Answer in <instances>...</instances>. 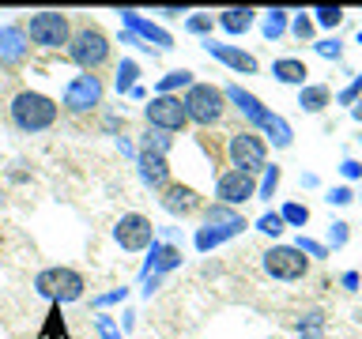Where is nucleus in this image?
Masks as SVG:
<instances>
[{
	"label": "nucleus",
	"mask_w": 362,
	"mask_h": 339,
	"mask_svg": "<svg viewBox=\"0 0 362 339\" xmlns=\"http://www.w3.org/2000/svg\"><path fill=\"white\" fill-rule=\"evenodd\" d=\"M8 117L19 132L38 136V132H49L57 124L61 106H57L49 95H42V90H19V95L11 98V106H8Z\"/></svg>",
	"instance_id": "obj_1"
},
{
	"label": "nucleus",
	"mask_w": 362,
	"mask_h": 339,
	"mask_svg": "<svg viewBox=\"0 0 362 339\" xmlns=\"http://www.w3.org/2000/svg\"><path fill=\"white\" fill-rule=\"evenodd\" d=\"M34 290H38L49 305H68V302L83 298L87 279L79 275L76 268H45V271H38V279H34Z\"/></svg>",
	"instance_id": "obj_2"
},
{
	"label": "nucleus",
	"mask_w": 362,
	"mask_h": 339,
	"mask_svg": "<svg viewBox=\"0 0 362 339\" xmlns=\"http://www.w3.org/2000/svg\"><path fill=\"white\" fill-rule=\"evenodd\" d=\"M181 106H185V117H189L192 124L211 129V124L223 121L226 98H223V87H215V83H192V87L185 90V98H181Z\"/></svg>",
	"instance_id": "obj_3"
},
{
	"label": "nucleus",
	"mask_w": 362,
	"mask_h": 339,
	"mask_svg": "<svg viewBox=\"0 0 362 339\" xmlns=\"http://www.w3.org/2000/svg\"><path fill=\"white\" fill-rule=\"evenodd\" d=\"M68 61H72L79 72H98V68L110 61V38L98 27H79L72 38H68Z\"/></svg>",
	"instance_id": "obj_4"
},
{
	"label": "nucleus",
	"mask_w": 362,
	"mask_h": 339,
	"mask_svg": "<svg viewBox=\"0 0 362 339\" xmlns=\"http://www.w3.org/2000/svg\"><path fill=\"white\" fill-rule=\"evenodd\" d=\"M242 230H245V215H238L234 208H223V203H211V208L204 211V226L197 230V249L208 253V249L223 245L226 237H234Z\"/></svg>",
	"instance_id": "obj_5"
},
{
	"label": "nucleus",
	"mask_w": 362,
	"mask_h": 339,
	"mask_svg": "<svg viewBox=\"0 0 362 339\" xmlns=\"http://www.w3.org/2000/svg\"><path fill=\"white\" fill-rule=\"evenodd\" d=\"M23 34H27V42L42 45V49H61L72 38V19L64 11H34L23 23Z\"/></svg>",
	"instance_id": "obj_6"
},
{
	"label": "nucleus",
	"mask_w": 362,
	"mask_h": 339,
	"mask_svg": "<svg viewBox=\"0 0 362 339\" xmlns=\"http://www.w3.org/2000/svg\"><path fill=\"white\" fill-rule=\"evenodd\" d=\"M226 155H230V166L242 170V174H257V170L268 166V140L249 129H238L230 140H226Z\"/></svg>",
	"instance_id": "obj_7"
},
{
	"label": "nucleus",
	"mask_w": 362,
	"mask_h": 339,
	"mask_svg": "<svg viewBox=\"0 0 362 339\" xmlns=\"http://www.w3.org/2000/svg\"><path fill=\"white\" fill-rule=\"evenodd\" d=\"M260 264L272 279L279 282H298L310 275V256H302L294 245H272L264 256H260Z\"/></svg>",
	"instance_id": "obj_8"
},
{
	"label": "nucleus",
	"mask_w": 362,
	"mask_h": 339,
	"mask_svg": "<svg viewBox=\"0 0 362 339\" xmlns=\"http://www.w3.org/2000/svg\"><path fill=\"white\" fill-rule=\"evenodd\" d=\"M144 117H147V129L166 132V136H174V132H181V129L189 124L185 106H181L177 95H155V98L144 106Z\"/></svg>",
	"instance_id": "obj_9"
},
{
	"label": "nucleus",
	"mask_w": 362,
	"mask_h": 339,
	"mask_svg": "<svg viewBox=\"0 0 362 339\" xmlns=\"http://www.w3.org/2000/svg\"><path fill=\"white\" fill-rule=\"evenodd\" d=\"M113 242L121 249H129V253H144V249H151V242H155V222L140 211L121 215L117 226H113Z\"/></svg>",
	"instance_id": "obj_10"
},
{
	"label": "nucleus",
	"mask_w": 362,
	"mask_h": 339,
	"mask_svg": "<svg viewBox=\"0 0 362 339\" xmlns=\"http://www.w3.org/2000/svg\"><path fill=\"white\" fill-rule=\"evenodd\" d=\"M102 95H106L102 79L95 72H79V76L68 79V87H64V109L68 113H87V109L102 106Z\"/></svg>",
	"instance_id": "obj_11"
},
{
	"label": "nucleus",
	"mask_w": 362,
	"mask_h": 339,
	"mask_svg": "<svg viewBox=\"0 0 362 339\" xmlns=\"http://www.w3.org/2000/svg\"><path fill=\"white\" fill-rule=\"evenodd\" d=\"M257 196V177L253 174H242V170H226L219 174L215 181V200L223 203V208H242L245 200Z\"/></svg>",
	"instance_id": "obj_12"
},
{
	"label": "nucleus",
	"mask_w": 362,
	"mask_h": 339,
	"mask_svg": "<svg viewBox=\"0 0 362 339\" xmlns=\"http://www.w3.org/2000/svg\"><path fill=\"white\" fill-rule=\"evenodd\" d=\"M30 56V42L27 34H23L19 23H8V27H0V68H23Z\"/></svg>",
	"instance_id": "obj_13"
},
{
	"label": "nucleus",
	"mask_w": 362,
	"mask_h": 339,
	"mask_svg": "<svg viewBox=\"0 0 362 339\" xmlns=\"http://www.w3.org/2000/svg\"><path fill=\"white\" fill-rule=\"evenodd\" d=\"M223 98L230 102V106L242 113V117L253 124V129H264L268 124V117H272V109L264 106V102H260L257 95H249V90H242L238 83H230V87H223Z\"/></svg>",
	"instance_id": "obj_14"
},
{
	"label": "nucleus",
	"mask_w": 362,
	"mask_h": 339,
	"mask_svg": "<svg viewBox=\"0 0 362 339\" xmlns=\"http://www.w3.org/2000/svg\"><path fill=\"white\" fill-rule=\"evenodd\" d=\"M136 166H140V181H144L147 189L163 192L170 185V162H166V155L151 151V147H140V151H136Z\"/></svg>",
	"instance_id": "obj_15"
},
{
	"label": "nucleus",
	"mask_w": 362,
	"mask_h": 339,
	"mask_svg": "<svg viewBox=\"0 0 362 339\" xmlns=\"http://www.w3.org/2000/svg\"><path fill=\"white\" fill-rule=\"evenodd\" d=\"M204 53L208 56H215V61H223L226 68H234L238 76H253L257 72V56L253 53H245V49H238V45H223V42H215V38H204Z\"/></svg>",
	"instance_id": "obj_16"
},
{
	"label": "nucleus",
	"mask_w": 362,
	"mask_h": 339,
	"mask_svg": "<svg viewBox=\"0 0 362 339\" xmlns=\"http://www.w3.org/2000/svg\"><path fill=\"white\" fill-rule=\"evenodd\" d=\"M121 19H124V27H129L136 38H140L144 45H151L155 42V49H170V45H174V38H170V34L163 30V27H155L151 19H144L140 11H132V8H124L121 11Z\"/></svg>",
	"instance_id": "obj_17"
},
{
	"label": "nucleus",
	"mask_w": 362,
	"mask_h": 339,
	"mask_svg": "<svg viewBox=\"0 0 362 339\" xmlns=\"http://www.w3.org/2000/svg\"><path fill=\"white\" fill-rule=\"evenodd\" d=\"M158 203H163L170 215H192L200 208V192L192 185H177V181H170V185L163 189V196H158Z\"/></svg>",
	"instance_id": "obj_18"
},
{
	"label": "nucleus",
	"mask_w": 362,
	"mask_h": 339,
	"mask_svg": "<svg viewBox=\"0 0 362 339\" xmlns=\"http://www.w3.org/2000/svg\"><path fill=\"white\" fill-rule=\"evenodd\" d=\"M181 249L177 245H166V242H151V256H147V264H144V279L147 275H166V271H174V268H181Z\"/></svg>",
	"instance_id": "obj_19"
},
{
	"label": "nucleus",
	"mask_w": 362,
	"mask_h": 339,
	"mask_svg": "<svg viewBox=\"0 0 362 339\" xmlns=\"http://www.w3.org/2000/svg\"><path fill=\"white\" fill-rule=\"evenodd\" d=\"M272 76L279 79V83H291V87H305V76H310V68H305L298 56H279L276 64H272Z\"/></svg>",
	"instance_id": "obj_20"
},
{
	"label": "nucleus",
	"mask_w": 362,
	"mask_h": 339,
	"mask_svg": "<svg viewBox=\"0 0 362 339\" xmlns=\"http://www.w3.org/2000/svg\"><path fill=\"white\" fill-rule=\"evenodd\" d=\"M215 23H219L226 34H245V30L257 23V11H253V8H226V11H219V16H215Z\"/></svg>",
	"instance_id": "obj_21"
},
{
	"label": "nucleus",
	"mask_w": 362,
	"mask_h": 339,
	"mask_svg": "<svg viewBox=\"0 0 362 339\" xmlns=\"http://www.w3.org/2000/svg\"><path fill=\"white\" fill-rule=\"evenodd\" d=\"M287 30H291V11H283V8H272V11H264V16H260V34H264L268 42L283 38Z\"/></svg>",
	"instance_id": "obj_22"
},
{
	"label": "nucleus",
	"mask_w": 362,
	"mask_h": 339,
	"mask_svg": "<svg viewBox=\"0 0 362 339\" xmlns=\"http://www.w3.org/2000/svg\"><path fill=\"white\" fill-rule=\"evenodd\" d=\"M328 102H332V90H328L325 83H310V87L298 90V106H302L305 113H321Z\"/></svg>",
	"instance_id": "obj_23"
},
{
	"label": "nucleus",
	"mask_w": 362,
	"mask_h": 339,
	"mask_svg": "<svg viewBox=\"0 0 362 339\" xmlns=\"http://www.w3.org/2000/svg\"><path fill=\"white\" fill-rule=\"evenodd\" d=\"M192 83H197V79H192V72H189V68H174V72H166L163 79H158V95H174V90H181V87H192Z\"/></svg>",
	"instance_id": "obj_24"
},
{
	"label": "nucleus",
	"mask_w": 362,
	"mask_h": 339,
	"mask_svg": "<svg viewBox=\"0 0 362 339\" xmlns=\"http://www.w3.org/2000/svg\"><path fill=\"white\" fill-rule=\"evenodd\" d=\"M260 132H264V136H268V140L276 143V147H291V140H294L291 124L283 121L279 113H272V117H268V124H264V129H260Z\"/></svg>",
	"instance_id": "obj_25"
},
{
	"label": "nucleus",
	"mask_w": 362,
	"mask_h": 339,
	"mask_svg": "<svg viewBox=\"0 0 362 339\" xmlns=\"http://www.w3.org/2000/svg\"><path fill=\"white\" fill-rule=\"evenodd\" d=\"M136 76H140V64L124 56V61L117 64V76H113V87H117V95H132V87H136Z\"/></svg>",
	"instance_id": "obj_26"
},
{
	"label": "nucleus",
	"mask_w": 362,
	"mask_h": 339,
	"mask_svg": "<svg viewBox=\"0 0 362 339\" xmlns=\"http://www.w3.org/2000/svg\"><path fill=\"white\" fill-rule=\"evenodd\" d=\"M298 335H302V339H325V313H321V309L302 313V321H298Z\"/></svg>",
	"instance_id": "obj_27"
},
{
	"label": "nucleus",
	"mask_w": 362,
	"mask_h": 339,
	"mask_svg": "<svg viewBox=\"0 0 362 339\" xmlns=\"http://www.w3.org/2000/svg\"><path fill=\"white\" fill-rule=\"evenodd\" d=\"M260 174H264V177H260V185H257V196H260V200H272V196H276V189H279L283 170H279L276 162H272V166L260 170Z\"/></svg>",
	"instance_id": "obj_28"
},
{
	"label": "nucleus",
	"mask_w": 362,
	"mask_h": 339,
	"mask_svg": "<svg viewBox=\"0 0 362 339\" xmlns=\"http://www.w3.org/2000/svg\"><path fill=\"white\" fill-rule=\"evenodd\" d=\"M313 23H317V27L336 30L339 23H344V8H339V4H321V8H313Z\"/></svg>",
	"instance_id": "obj_29"
},
{
	"label": "nucleus",
	"mask_w": 362,
	"mask_h": 339,
	"mask_svg": "<svg viewBox=\"0 0 362 339\" xmlns=\"http://www.w3.org/2000/svg\"><path fill=\"white\" fill-rule=\"evenodd\" d=\"M279 219H283V226H305V222H310V208L298 203V200H291V203H283Z\"/></svg>",
	"instance_id": "obj_30"
},
{
	"label": "nucleus",
	"mask_w": 362,
	"mask_h": 339,
	"mask_svg": "<svg viewBox=\"0 0 362 339\" xmlns=\"http://www.w3.org/2000/svg\"><path fill=\"white\" fill-rule=\"evenodd\" d=\"M211 27H215V16H208V11H192V16L185 19L189 34H204V38H211Z\"/></svg>",
	"instance_id": "obj_31"
},
{
	"label": "nucleus",
	"mask_w": 362,
	"mask_h": 339,
	"mask_svg": "<svg viewBox=\"0 0 362 339\" xmlns=\"http://www.w3.org/2000/svg\"><path fill=\"white\" fill-rule=\"evenodd\" d=\"M257 230H260V234H268V237H279L283 230H287V226H283L279 211H264V215L257 219Z\"/></svg>",
	"instance_id": "obj_32"
},
{
	"label": "nucleus",
	"mask_w": 362,
	"mask_h": 339,
	"mask_svg": "<svg viewBox=\"0 0 362 339\" xmlns=\"http://www.w3.org/2000/svg\"><path fill=\"white\" fill-rule=\"evenodd\" d=\"M42 339H64V316H61V305H49V321H45Z\"/></svg>",
	"instance_id": "obj_33"
},
{
	"label": "nucleus",
	"mask_w": 362,
	"mask_h": 339,
	"mask_svg": "<svg viewBox=\"0 0 362 339\" xmlns=\"http://www.w3.org/2000/svg\"><path fill=\"white\" fill-rule=\"evenodd\" d=\"M347 237H351V222L339 219V222L328 226V245H325V249H344V245H347Z\"/></svg>",
	"instance_id": "obj_34"
},
{
	"label": "nucleus",
	"mask_w": 362,
	"mask_h": 339,
	"mask_svg": "<svg viewBox=\"0 0 362 339\" xmlns=\"http://www.w3.org/2000/svg\"><path fill=\"white\" fill-rule=\"evenodd\" d=\"M294 249H298L302 256H310V260H325V256H328L325 242H313V237H298V242H294Z\"/></svg>",
	"instance_id": "obj_35"
},
{
	"label": "nucleus",
	"mask_w": 362,
	"mask_h": 339,
	"mask_svg": "<svg viewBox=\"0 0 362 339\" xmlns=\"http://www.w3.org/2000/svg\"><path fill=\"white\" fill-rule=\"evenodd\" d=\"M291 34H294L298 42H310V38H313V19L302 16V11H298V16H291Z\"/></svg>",
	"instance_id": "obj_36"
},
{
	"label": "nucleus",
	"mask_w": 362,
	"mask_h": 339,
	"mask_svg": "<svg viewBox=\"0 0 362 339\" xmlns=\"http://www.w3.org/2000/svg\"><path fill=\"white\" fill-rule=\"evenodd\" d=\"M144 147H151V151H158V155H166L170 147H174V140H170L166 132H155V129H147V132H144Z\"/></svg>",
	"instance_id": "obj_37"
},
{
	"label": "nucleus",
	"mask_w": 362,
	"mask_h": 339,
	"mask_svg": "<svg viewBox=\"0 0 362 339\" xmlns=\"http://www.w3.org/2000/svg\"><path fill=\"white\" fill-rule=\"evenodd\" d=\"M336 102H339V106H355V102H362V76L351 79V83L336 95Z\"/></svg>",
	"instance_id": "obj_38"
},
{
	"label": "nucleus",
	"mask_w": 362,
	"mask_h": 339,
	"mask_svg": "<svg viewBox=\"0 0 362 339\" xmlns=\"http://www.w3.org/2000/svg\"><path fill=\"white\" fill-rule=\"evenodd\" d=\"M313 49L321 53V56H328V61H339V56H344V45H339L336 38H325V42H317Z\"/></svg>",
	"instance_id": "obj_39"
},
{
	"label": "nucleus",
	"mask_w": 362,
	"mask_h": 339,
	"mask_svg": "<svg viewBox=\"0 0 362 339\" xmlns=\"http://www.w3.org/2000/svg\"><path fill=\"white\" fill-rule=\"evenodd\" d=\"M95 328L102 339H121V328L113 324V316H95Z\"/></svg>",
	"instance_id": "obj_40"
},
{
	"label": "nucleus",
	"mask_w": 362,
	"mask_h": 339,
	"mask_svg": "<svg viewBox=\"0 0 362 339\" xmlns=\"http://www.w3.org/2000/svg\"><path fill=\"white\" fill-rule=\"evenodd\" d=\"M325 200H328V203H336V208H347V203H351V200H355V192H351L347 185H336V189H332V192H328V196H325Z\"/></svg>",
	"instance_id": "obj_41"
},
{
	"label": "nucleus",
	"mask_w": 362,
	"mask_h": 339,
	"mask_svg": "<svg viewBox=\"0 0 362 339\" xmlns=\"http://www.w3.org/2000/svg\"><path fill=\"white\" fill-rule=\"evenodd\" d=\"M339 174H344L347 181H358V177H362V162H355V158H344V162H339Z\"/></svg>",
	"instance_id": "obj_42"
},
{
	"label": "nucleus",
	"mask_w": 362,
	"mask_h": 339,
	"mask_svg": "<svg viewBox=\"0 0 362 339\" xmlns=\"http://www.w3.org/2000/svg\"><path fill=\"white\" fill-rule=\"evenodd\" d=\"M124 294H129V290H110V294H102V298H95V309H102V305H113V302H124Z\"/></svg>",
	"instance_id": "obj_43"
},
{
	"label": "nucleus",
	"mask_w": 362,
	"mask_h": 339,
	"mask_svg": "<svg viewBox=\"0 0 362 339\" xmlns=\"http://www.w3.org/2000/svg\"><path fill=\"white\" fill-rule=\"evenodd\" d=\"M339 282H344L347 290H358V271H344V275H339Z\"/></svg>",
	"instance_id": "obj_44"
},
{
	"label": "nucleus",
	"mask_w": 362,
	"mask_h": 339,
	"mask_svg": "<svg viewBox=\"0 0 362 339\" xmlns=\"http://www.w3.org/2000/svg\"><path fill=\"white\" fill-rule=\"evenodd\" d=\"M117 147H121V151H124V155H132V158H136V147H132L129 140H124V136H117Z\"/></svg>",
	"instance_id": "obj_45"
},
{
	"label": "nucleus",
	"mask_w": 362,
	"mask_h": 339,
	"mask_svg": "<svg viewBox=\"0 0 362 339\" xmlns=\"http://www.w3.org/2000/svg\"><path fill=\"white\" fill-rule=\"evenodd\" d=\"M121 129V117H106V132H117Z\"/></svg>",
	"instance_id": "obj_46"
},
{
	"label": "nucleus",
	"mask_w": 362,
	"mask_h": 339,
	"mask_svg": "<svg viewBox=\"0 0 362 339\" xmlns=\"http://www.w3.org/2000/svg\"><path fill=\"white\" fill-rule=\"evenodd\" d=\"M351 117H355V121L362 124V102H355V106H351Z\"/></svg>",
	"instance_id": "obj_47"
},
{
	"label": "nucleus",
	"mask_w": 362,
	"mask_h": 339,
	"mask_svg": "<svg viewBox=\"0 0 362 339\" xmlns=\"http://www.w3.org/2000/svg\"><path fill=\"white\" fill-rule=\"evenodd\" d=\"M358 45H362V30H358Z\"/></svg>",
	"instance_id": "obj_48"
},
{
	"label": "nucleus",
	"mask_w": 362,
	"mask_h": 339,
	"mask_svg": "<svg viewBox=\"0 0 362 339\" xmlns=\"http://www.w3.org/2000/svg\"><path fill=\"white\" fill-rule=\"evenodd\" d=\"M0 245H4V237H0Z\"/></svg>",
	"instance_id": "obj_49"
},
{
	"label": "nucleus",
	"mask_w": 362,
	"mask_h": 339,
	"mask_svg": "<svg viewBox=\"0 0 362 339\" xmlns=\"http://www.w3.org/2000/svg\"><path fill=\"white\" fill-rule=\"evenodd\" d=\"M0 203H4V196H0Z\"/></svg>",
	"instance_id": "obj_50"
}]
</instances>
